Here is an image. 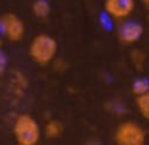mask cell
<instances>
[{
    "mask_svg": "<svg viewBox=\"0 0 149 145\" xmlns=\"http://www.w3.org/2000/svg\"><path fill=\"white\" fill-rule=\"evenodd\" d=\"M13 134L18 145H37L40 140V126L29 113H21L13 123Z\"/></svg>",
    "mask_w": 149,
    "mask_h": 145,
    "instance_id": "obj_1",
    "label": "cell"
},
{
    "mask_svg": "<svg viewBox=\"0 0 149 145\" xmlns=\"http://www.w3.org/2000/svg\"><path fill=\"white\" fill-rule=\"evenodd\" d=\"M58 53V43L48 34H39L29 45V56L36 64L47 65L55 59Z\"/></svg>",
    "mask_w": 149,
    "mask_h": 145,
    "instance_id": "obj_2",
    "label": "cell"
},
{
    "mask_svg": "<svg viewBox=\"0 0 149 145\" xmlns=\"http://www.w3.org/2000/svg\"><path fill=\"white\" fill-rule=\"evenodd\" d=\"M114 142L117 145H144L146 132L138 123L123 121L114 132Z\"/></svg>",
    "mask_w": 149,
    "mask_h": 145,
    "instance_id": "obj_3",
    "label": "cell"
},
{
    "mask_svg": "<svg viewBox=\"0 0 149 145\" xmlns=\"http://www.w3.org/2000/svg\"><path fill=\"white\" fill-rule=\"evenodd\" d=\"M0 29H2V34L13 43L21 42L24 37V32H26L23 19L15 13L2 14V18H0Z\"/></svg>",
    "mask_w": 149,
    "mask_h": 145,
    "instance_id": "obj_4",
    "label": "cell"
},
{
    "mask_svg": "<svg viewBox=\"0 0 149 145\" xmlns=\"http://www.w3.org/2000/svg\"><path fill=\"white\" fill-rule=\"evenodd\" d=\"M135 10V0H104V11L112 21L122 23Z\"/></svg>",
    "mask_w": 149,
    "mask_h": 145,
    "instance_id": "obj_5",
    "label": "cell"
},
{
    "mask_svg": "<svg viewBox=\"0 0 149 145\" xmlns=\"http://www.w3.org/2000/svg\"><path fill=\"white\" fill-rule=\"evenodd\" d=\"M143 35V26L136 21H123L120 23L117 29V37H119L122 45H135Z\"/></svg>",
    "mask_w": 149,
    "mask_h": 145,
    "instance_id": "obj_6",
    "label": "cell"
},
{
    "mask_svg": "<svg viewBox=\"0 0 149 145\" xmlns=\"http://www.w3.org/2000/svg\"><path fill=\"white\" fill-rule=\"evenodd\" d=\"M43 132H45L47 139H52V140L59 139L64 134V123L61 120H50L43 128Z\"/></svg>",
    "mask_w": 149,
    "mask_h": 145,
    "instance_id": "obj_7",
    "label": "cell"
},
{
    "mask_svg": "<svg viewBox=\"0 0 149 145\" xmlns=\"http://www.w3.org/2000/svg\"><path fill=\"white\" fill-rule=\"evenodd\" d=\"M135 104H136V109H138V112L141 113V116L149 121V91H146V93L136 96Z\"/></svg>",
    "mask_w": 149,
    "mask_h": 145,
    "instance_id": "obj_8",
    "label": "cell"
},
{
    "mask_svg": "<svg viewBox=\"0 0 149 145\" xmlns=\"http://www.w3.org/2000/svg\"><path fill=\"white\" fill-rule=\"evenodd\" d=\"M50 11H52V7H50L48 0H36L32 3V13L37 18H40V19L48 18Z\"/></svg>",
    "mask_w": 149,
    "mask_h": 145,
    "instance_id": "obj_9",
    "label": "cell"
},
{
    "mask_svg": "<svg viewBox=\"0 0 149 145\" xmlns=\"http://www.w3.org/2000/svg\"><path fill=\"white\" fill-rule=\"evenodd\" d=\"M132 91L136 94V96L149 91V80H146V78H136V80L133 81V85H132Z\"/></svg>",
    "mask_w": 149,
    "mask_h": 145,
    "instance_id": "obj_10",
    "label": "cell"
},
{
    "mask_svg": "<svg viewBox=\"0 0 149 145\" xmlns=\"http://www.w3.org/2000/svg\"><path fill=\"white\" fill-rule=\"evenodd\" d=\"M11 85H16L18 89H19V93H21V89L27 88V80H26V77H24L21 72L16 70V72L13 74V78H11Z\"/></svg>",
    "mask_w": 149,
    "mask_h": 145,
    "instance_id": "obj_11",
    "label": "cell"
},
{
    "mask_svg": "<svg viewBox=\"0 0 149 145\" xmlns=\"http://www.w3.org/2000/svg\"><path fill=\"white\" fill-rule=\"evenodd\" d=\"M5 69H7V54L5 51L0 53V74H5Z\"/></svg>",
    "mask_w": 149,
    "mask_h": 145,
    "instance_id": "obj_12",
    "label": "cell"
},
{
    "mask_svg": "<svg viewBox=\"0 0 149 145\" xmlns=\"http://www.w3.org/2000/svg\"><path fill=\"white\" fill-rule=\"evenodd\" d=\"M143 3H144V7H148L149 8V0H141Z\"/></svg>",
    "mask_w": 149,
    "mask_h": 145,
    "instance_id": "obj_13",
    "label": "cell"
}]
</instances>
